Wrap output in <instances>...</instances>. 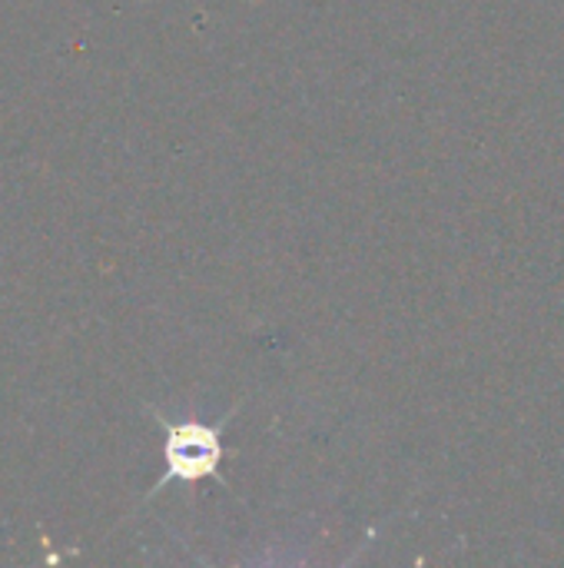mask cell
<instances>
[{
  "instance_id": "obj_1",
  "label": "cell",
  "mask_w": 564,
  "mask_h": 568,
  "mask_svg": "<svg viewBox=\"0 0 564 568\" xmlns=\"http://www.w3.org/2000/svg\"><path fill=\"white\" fill-rule=\"evenodd\" d=\"M236 416V409H229L219 423L206 426L196 419H170L160 409H153V419L163 429V476L156 479V486L150 489V496H156L163 486H196L203 479L219 476V463H223V429L226 423ZM146 496V499H150Z\"/></svg>"
}]
</instances>
